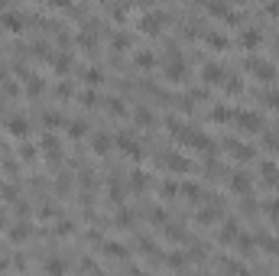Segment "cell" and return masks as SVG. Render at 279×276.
<instances>
[{"label":"cell","mask_w":279,"mask_h":276,"mask_svg":"<svg viewBox=\"0 0 279 276\" xmlns=\"http://www.w3.org/2000/svg\"><path fill=\"white\" fill-rule=\"evenodd\" d=\"M237 117V127L240 130H247V133H263V117L260 114H253V110H240V114H234Z\"/></svg>","instance_id":"1"},{"label":"cell","mask_w":279,"mask_h":276,"mask_svg":"<svg viewBox=\"0 0 279 276\" xmlns=\"http://www.w3.org/2000/svg\"><path fill=\"white\" fill-rule=\"evenodd\" d=\"M162 23H166V13H146V17H140V33L143 36H156L162 30Z\"/></svg>","instance_id":"2"},{"label":"cell","mask_w":279,"mask_h":276,"mask_svg":"<svg viewBox=\"0 0 279 276\" xmlns=\"http://www.w3.org/2000/svg\"><path fill=\"white\" fill-rule=\"evenodd\" d=\"M243 65H247L250 75H256L260 81H273V75H276V68L269 65V62H263V59H247Z\"/></svg>","instance_id":"3"},{"label":"cell","mask_w":279,"mask_h":276,"mask_svg":"<svg viewBox=\"0 0 279 276\" xmlns=\"http://www.w3.org/2000/svg\"><path fill=\"white\" fill-rule=\"evenodd\" d=\"M114 143H117V147L124 150V153L130 156V160H140V156H143L140 140H137V136H130V133H120V136H114Z\"/></svg>","instance_id":"4"},{"label":"cell","mask_w":279,"mask_h":276,"mask_svg":"<svg viewBox=\"0 0 279 276\" xmlns=\"http://www.w3.org/2000/svg\"><path fill=\"white\" fill-rule=\"evenodd\" d=\"M224 147H227V153L234 156V160H253V147H247V143H240V140H227L224 143Z\"/></svg>","instance_id":"5"},{"label":"cell","mask_w":279,"mask_h":276,"mask_svg":"<svg viewBox=\"0 0 279 276\" xmlns=\"http://www.w3.org/2000/svg\"><path fill=\"white\" fill-rule=\"evenodd\" d=\"M201 78H205V85H221V81H224V65H217V62H208L205 72H201Z\"/></svg>","instance_id":"6"},{"label":"cell","mask_w":279,"mask_h":276,"mask_svg":"<svg viewBox=\"0 0 279 276\" xmlns=\"http://www.w3.org/2000/svg\"><path fill=\"white\" fill-rule=\"evenodd\" d=\"M237 237H240V227H237L234 221H227V224L221 227V234H217V240H221V244H237Z\"/></svg>","instance_id":"7"},{"label":"cell","mask_w":279,"mask_h":276,"mask_svg":"<svg viewBox=\"0 0 279 276\" xmlns=\"http://www.w3.org/2000/svg\"><path fill=\"white\" fill-rule=\"evenodd\" d=\"M111 147H114V140H111L107 133H98V136H94V153H98V156H107V153H111Z\"/></svg>","instance_id":"8"},{"label":"cell","mask_w":279,"mask_h":276,"mask_svg":"<svg viewBox=\"0 0 279 276\" xmlns=\"http://www.w3.org/2000/svg\"><path fill=\"white\" fill-rule=\"evenodd\" d=\"M7 130H10L13 136H26V130H30V123H26V117H13V120L7 123Z\"/></svg>","instance_id":"9"},{"label":"cell","mask_w":279,"mask_h":276,"mask_svg":"<svg viewBox=\"0 0 279 276\" xmlns=\"http://www.w3.org/2000/svg\"><path fill=\"white\" fill-rule=\"evenodd\" d=\"M260 33H256V30H247V33H240V46H243V49H256V46H260Z\"/></svg>","instance_id":"10"},{"label":"cell","mask_w":279,"mask_h":276,"mask_svg":"<svg viewBox=\"0 0 279 276\" xmlns=\"http://www.w3.org/2000/svg\"><path fill=\"white\" fill-rule=\"evenodd\" d=\"M133 123L137 127H153L156 123V117H153V110H146V107H140L137 114H133Z\"/></svg>","instance_id":"11"},{"label":"cell","mask_w":279,"mask_h":276,"mask_svg":"<svg viewBox=\"0 0 279 276\" xmlns=\"http://www.w3.org/2000/svg\"><path fill=\"white\" fill-rule=\"evenodd\" d=\"M205 43L211 46V49H227V36H224V33H208V36H205Z\"/></svg>","instance_id":"12"},{"label":"cell","mask_w":279,"mask_h":276,"mask_svg":"<svg viewBox=\"0 0 279 276\" xmlns=\"http://www.w3.org/2000/svg\"><path fill=\"white\" fill-rule=\"evenodd\" d=\"M43 147H46V156H49V163H59V140H56V136H46Z\"/></svg>","instance_id":"13"},{"label":"cell","mask_w":279,"mask_h":276,"mask_svg":"<svg viewBox=\"0 0 279 276\" xmlns=\"http://www.w3.org/2000/svg\"><path fill=\"white\" fill-rule=\"evenodd\" d=\"M230 189H234V192H250V176L234 172V179H230Z\"/></svg>","instance_id":"14"},{"label":"cell","mask_w":279,"mask_h":276,"mask_svg":"<svg viewBox=\"0 0 279 276\" xmlns=\"http://www.w3.org/2000/svg\"><path fill=\"white\" fill-rule=\"evenodd\" d=\"M133 62H137V68H143V72H149V68L156 65L153 52H137V55H133Z\"/></svg>","instance_id":"15"},{"label":"cell","mask_w":279,"mask_h":276,"mask_svg":"<svg viewBox=\"0 0 279 276\" xmlns=\"http://www.w3.org/2000/svg\"><path fill=\"white\" fill-rule=\"evenodd\" d=\"M0 23H4V30H13V33L23 30V20H20L17 13H4V20H0Z\"/></svg>","instance_id":"16"},{"label":"cell","mask_w":279,"mask_h":276,"mask_svg":"<svg viewBox=\"0 0 279 276\" xmlns=\"http://www.w3.org/2000/svg\"><path fill=\"white\" fill-rule=\"evenodd\" d=\"M260 172H263V182H266V185H279V166H269L266 163Z\"/></svg>","instance_id":"17"},{"label":"cell","mask_w":279,"mask_h":276,"mask_svg":"<svg viewBox=\"0 0 279 276\" xmlns=\"http://www.w3.org/2000/svg\"><path fill=\"white\" fill-rule=\"evenodd\" d=\"M85 133H88V120H75V123H69V136H72V140H81Z\"/></svg>","instance_id":"18"},{"label":"cell","mask_w":279,"mask_h":276,"mask_svg":"<svg viewBox=\"0 0 279 276\" xmlns=\"http://www.w3.org/2000/svg\"><path fill=\"white\" fill-rule=\"evenodd\" d=\"M104 253H107V257L124 260V257H127V247H124V244H104Z\"/></svg>","instance_id":"19"},{"label":"cell","mask_w":279,"mask_h":276,"mask_svg":"<svg viewBox=\"0 0 279 276\" xmlns=\"http://www.w3.org/2000/svg\"><path fill=\"white\" fill-rule=\"evenodd\" d=\"M62 123H65V117H62V114H56V110H49V114H46V127L56 130V127H62Z\"/></svg>","instance_id":"20"},{"label":"cell","mask_w":279,"mask_h":276,"mask_svg":"<svg viewBox=\"0 0 279 276\" xmlns=\"http://www.w3.org/2000/svg\"><path fill=\"white\" fill-rule=\"evenodd\" d=\"M182 195H185V198H192V202H198V198H201V189H198V185H182Z\"/></svg>","instance_id":"21"},{"label":"cell","mask_w":279,"mask_h":276,"mask_svg":"<svg viewBox=\"0 0 279 276\" xmlns=\"http://www.w3.org/2000/svg\"><path fill=\"white\" fill-rule=\"evenodd\" d=\"M26 237H30V227H26V224H20V227H13V231H10V240H17V244H20V240H26Z\"/></svg>","instance_id":"22"},{"label":"cell","mask_w":279,"mask_h":276,"mask_svg":"<svg viewBox=\"0 0 279 276\" xmlns=\"http://www.w3.org/2000/svg\"><path fill=\"white\" fill-rule=\"evenodd\" d=\"M39 91H46V81L43 78H33L30 81V98H39Z\"/></svg>","instance_id":"23"},{"label":"cell","mask_w":279,"mask_h":276,"mask_svg":"<svg viewBox=\"0 0 279 276\" xmlns=\"http://www.w3.org/2000/svg\"><path fill=\"white\" fill-rule=\"evenodd\" d=\"M81 104H85V107H94V104H98V94H94V91H81Z\"/></svg>","instance_id":"24"},{"label":"cell","mask_w":279,"mask_h":276,"mask_svg":"<svg viewBox=\"0 0 279 276\" xmlns=\"http://www.w3.org/2000/svg\"><path fill=\"white\" fill-rule=\"evenodd\" d=\"M107 110H111V114H127L124 101H117V98H111V101H107Z\"/></svg>","instance_id":"25"},{"label":"cell","mask_w":279,"mask_h":276,"mask_svg":"<svg viewBox=\"0 0 279 276\" xmlns=\"http://www.w3.org/2000/svg\"><path fill=\"white\" fill-rule=\"evenodd\" d=\"M214 218H217V211H214V208H205V211H198V221H201V224H211Z\"/></svg>","instance_id":"26"},{"label":"cell","mask_w":279,"mask_h":276,"mask_svg":"<svg viewBox=\"0 0 279 276\" xmlns=\"http://www.w3.org/2000/svg\"><path fill=\"white\" fill-rule=\"evenodd\" d=\"M211 117H214L217 123H224V120L230 117V110H227V107H214V110H211Z\"/></svg>","instance_id":"27"},{"label":"cell","mask_w":279,"mask_h":276,"mask_svg":"<svg viewBox=\"0 0 279 276\" xmlns=\"http://www.w3.org/2000/svg\"><path fill=\"white\" fill-rule=\"evenodd\" d=\"M130 221H133L130 211H117V227H130Z\"/></svg>","instance_id":"28"},{"label":"cell","mask_w":279,"mask_h":276,"mask_svg":"<svg viewBox=\"0 0 279 276\" xmlns=\"http://www.w3.org/2000/svg\"><path fill=\"white\" fill-rule=\"evenodd\" d=\"M133 189H149V179L143 176V172H137V176H133Z\"/></svg>","instance_id":"29"},{"label":"cell","mask_w":279,"mask_h":276,"mask_svg":"<svg viewBox=\"0 0 279 276\" xmlns=\"http://www.w3.org/2000/svg\"><path fill=\"white\" fill-rule=\"evenodd\" d=\"M56 98L69 101V98H72V85H59V88H56Z\"/></svg>","instance_id":"30"},{"label":"cell","mask_w":279,"mask_h":276,"mask_svg":"<svg viewBox=\"0 0 279 276\" xmlns=\"http://www.w3.org/2000/svg\"><path fill=\"white\" fill-rule=\"evenodd\" d=\"M69 65H72V59H69V55H62V59H56V72H69Z\"/></svg>","instance_id":"31"},{"label":"cell","mask_w":279,"mask_h":276,"mask_svg":"<svg viewBox=\"0 0 279 276\" xmlns=\"http://www.w3.org/2000/svg\"><path fill=\"white\" fill-rule=\"evenodd\" d=\"M65 266H69V263L56 257V260H49V263H46V270H56V273H59V270H65Z\"/></svg>","instance_id":"32"},{"label":"cell","mask_w":279,"mask_h":276,"mask_svg":"<svg viewBox=\"0 0 279 276\" xmlns=\"http://www.w3.org/2000/svg\"><path fill=\"white\" fill-rule=\"evenodd\" d=\"M114 46H117V49H127V46H130V36H124V33L114 36Z\"/></svg>","instance_id":"33"},{"label":"cell","mask_w":279,"mask_h":276,"mask_svg":"<svg viewBox=\"0 0 279 276\" xmlns=\"http://www.w3.org/2000/svg\"><path fill=\"white\" fill-rule=\"evenodd\" d=\"M266 211H269V215H273V221H279V198H273V202L266 205Z\"/></svg>","instance_id":"34"},{"label":"cell","mask_w":279,"mask_h":276,"mask_svg":"<svg viewBox=\"0 0 279 276\" xmlns=\"http://www.w3.org/2000/svg\"><path fill=\"white\" fill-rule=\"evenodd\" d=\"M159 192H162V195H179V185H162Z\"/></svg>","instance_id":"35"},{"label":"cell","mask_w":279,"mask_h":276,"mask_svg":"<svg viewBox=\"0 0 279 276\" xmlns=\"http://www.w3.org/2000/svg\"><path fill=\"white\" fill-rule=\"evenodd\" d=\"M85 78L91 81V85H98V81H101V72H85Z\"/></svg>","instance_id":"36"},{"label":"cell","mask_w":279,"mask_h":276,"mask_svg":"<svg viewBox=\"0 0 279 276\" xmlns=\"http://www.w3.org/2000/svg\"><path fill=\"white\" fill-rule=\"evenodd\" d=\"M266 10H269V13H273V17H279V4H269V7H266Z\"/></svg>","instance_id":"37"},{"label":"cell","mask_w":279,"mask_h":276,"mask_svg":"<svg viewBox=\"0 0 279 276\" xmlns=\"http://www.w3.org/2000/svg\"><path fill=\"white\" fill-rule=\"evenodd\" d=\"M52 7H69V0H52Z\"/></svg>","instance_id":"38"},{"label":"cell","mask_w":279,"mask_h":276,"mask_svg":"<svg viewBox=\"0 0 279 276\" xmlns=\"http://www.w3.org/2000/svg\"><path fill=\"white\" fill-rule=\"evenodd\" d=\"M0 81H4V68H0Z\"/></svg>","instance_id":"39"},{"label":"cell","mask_w":279,"mask_h":276,"mask_svg":"<svg viewBox=\"0 0 279 276\" xmlns=\"http://www.w3.org/2000/svg\"><path fill=\"white\" fill-rule=\"evenodd\" d=\"M4 266H7V263H4V260H0V270H4Z\"/></svg>","instance_id":"40"},{"label":"cell","mask_w":279,"mask_h":276,"mask_svg":"<svg viewBox=\"0 0 279 276\" xmlns=\"http://www.w3.org/2000/svg\"><path fill=\"white\" fill-rule=\"evenodd\" d=\"M0 227H4V218H0Z\"/></svg>","instance_id":"41"},{"label":"cell","mask_w":279,"mask_h":276,"mask_svg":"<svg viewBox=\"0 0 279 276\" xmlns=\"http://www.w3.org/2000/svg\"><path fill=\"white\" fill-rule=\"evenodd\" d=\"M276 253H279V250H276Z\"/></svg>","instance_id":"42"}]
</instances>
